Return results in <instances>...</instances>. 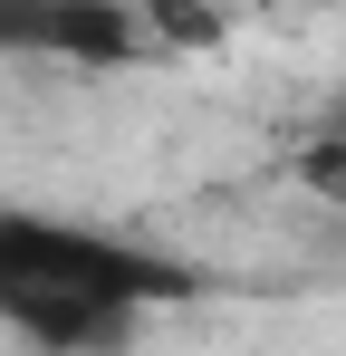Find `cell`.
<instances>
[{"label": "cell", "instance_id": "cell-2", "mask_svg": "<svg viewBox=\"0 0 346 356\" xmlns=\"http://www.w3.org/2000/svg\"><path fill=\"white\" fill-rule=\"evenodd\" d=\"M222 19L202 0H0V58L19 67H145L173 49H212Z\"/></svg>", "mask_w": 346, "mask_h": 356}, {"label": "cell", "instance_id": "cell-3", "mask_svg": "<svg viewBox=\"0 0 346 356\" xmlns=\"http://www.w3.org/2000/svg\"><path fill=\"white\" fill-rule=\"evenodd\" d=\"M298 183H308L318 202H346V125H318V135L298 145Z\"/></svg>", "mask_w": 346, "mask_h": 356}, {"label": "cell", "instance_id": "cell-1", "mask_svg": "<svg viewBox=\"0 0 346 356\" xmlns=\"http://www.w3.org/2000/svg\"><path fill=\"white\" fill-rule=\"evenodd\" d=\"M192 289L202 270L135 232L0 202V327L29 356H125L145 318L183 308Z\"/></svg>", "mask_w": 346, "mask_h": 356}]
</instances>
